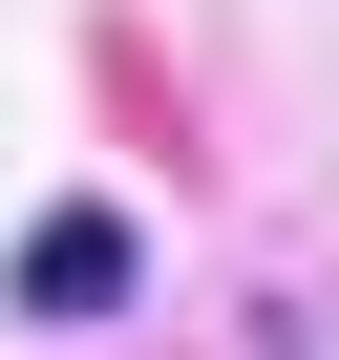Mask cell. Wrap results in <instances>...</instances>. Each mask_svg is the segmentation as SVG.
Masks as SVG:
<instances>
[{
	"mask_svg": "<svg viewBox=\"0 0 339 360\" xmlns=\"http://www.w3.org/2000/svg\"><path fill=\"white\" fill-rule=\"evenodd\" d=\"M0 297H22V318H64V339H85V318H127V297H148V233H127L106 191H64V212L22 233V276H0Z\"/></svg>",
	"mask_w": 339,
	"mask_h": 360,
	"instance_id": "1",
	"label": "cell"
}]
</instances>
